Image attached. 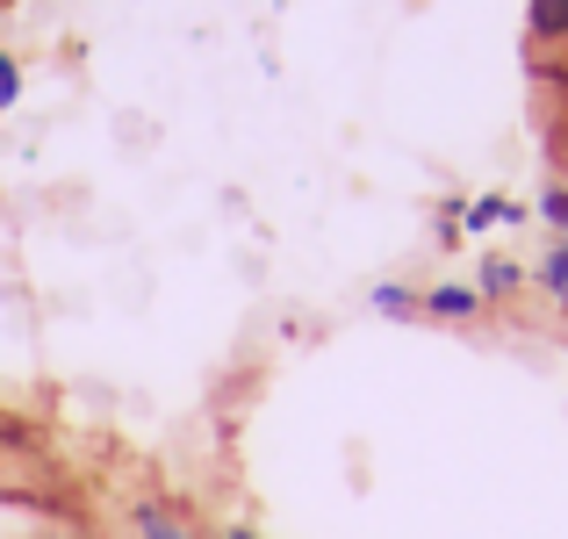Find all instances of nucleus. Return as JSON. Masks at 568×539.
I'll use <instances>...</instances> for the list:
<instances>
[{
  "instance_id": "7ed1b4c3",
  "label": "nucleus",
  "mask_w": 568,
  "mask_h": 539,
  "mask_svg": "<svg viewBox=\"0 0 568 539\" xmlns=\"http://www.w3.org/2000/svg\"><path fill=\"white\" fill-rule=\"evenodd\" d=\"M532 43H568V0H532Z\"/></svg>"
},
{
  "instance_id": "0eeeda50",
  "label": "nucleus",
  "mask_w": 568,
  "mask_h": 539,
  "mask_svg": "<svg viewBox=\"0 0 568 539\" xmlns=\"http://www.w3.org/2000/svg\"><path fill=\"white\" fill-rule=\"evenodd\" d=\"M540 281H547L555 295H568V237H561V245H555V252L540 260Z\"/></svg>"
},
{
  "instance_id": "9d476101",
  "label": "nucleus",
  "mask_w": 568,
  "mask_h": 539,
  "mask_svg": "<svg viewBox=\"0 0 568 539\" xmlns=\"http://www.w3.org/2000/svg\"><path fill=\"white\" fill-rule=\"evenodd\" d=\"M0 446H29V431H22V425H14V417H8V410H0Z\"/></svg>"
},
{
  "instance_id": "1a4fd4ad",
  "label": "nucleus",
  "mask_w": 568,
  "mask_h": 539,
  "mask_svg": "<svg viewBox=\"0 0 568 539\" xmlns=\"http://www.w3.org/2000/svg\"><path fill=\"white\" fill-rule=\"evenodd\" d=\"M540 216H547V223H555V231L568 237V187H547V194H540Z\"/></svg>"
},
{
  "instance_id": "f03ea898",
  "label": "nucleus",
  "mask_w": 568,
  "mask_h": 539,
  "mask_svg": "<svg viewBox=\"0 0 568 539\" xmlns=\"http://www.w3.org/2000/svg\"><path fill=\"white\" fill-rule=\"evenodd\" d=\"M138 539H194V526L173 504H138Z\"/></svg>"
},
{
  "instance_id": "9b49d317",
  "label": "nucleus",
  "mask_w": 568,
  "mask_h": 539,
  "mask_svg": "<svg viewBox=\"0 0 568 539\" xmlns=\"http://www.w3.org/2000/svg\"><path fill=\"white\" fill-rule=\"evenodd\" d=\"M216 539H260V532H245V526H231V532H216Z\"/></svg>"
},
{
  "instance_id": "423d86ee",
  "label": "nucleus",
  "mask_w": 568,
  "mask_h": 539,
  "mask_svg": "<svg viewBox=\"0 0 568 539\" xmlns=\"http://www.w3.org/2000/svg\"><path fill=\"white\" fill-rule=\"evenodd\" d=\"M375 309H382V317H417V295L396 288V281H382V288H375Z\"/></svg>"
},
{
  "instance_id": "6e6552de",
  "label": "nucleus",
  "mask_w": 568,
  "mask_h": 539,
  "mask_svg": "<svg viewBox=\"0 0 568 539\" xmlns=\"http://www.w3.org/2000/svg\"><path fill=\"white\" fill-rule=\"evenodd\" d=\"M14 101H22V65L0 51V109H14Z\"/></svg>"
},
{
  "instance_id": "39448f33",
  "label": "nucleus",
  "mask_w": 568,
  "mask_h": 539,
  "mask_svg": "<svg viewBox=\"0 0 568 539\" xmlns=\"http://www.w3.org/2000/svg\"><path fill=\"white\" fill-rule=\"evenodd\" d=\"M511 216H518V209L504 202V194H483V202L468 209V231H489V223H511Z\"/></svg>"
},
{
  "instance_id": "20e7f679",
  "label": "nucleus",
  "mask_w": 568,
  "mask_h": 539,
  "mask_svg": "<svg viewBox=\"0 0 568 539\" xmlns=\"http://www.w3.org/2000/svg\"><path fill=\"white\" fill-rule=\"evenodd\" d=\"M518 288V266L511 260H483V281H475V295L483 303H497V295H511Z\"/></svg>"
},
{
  "instance_id": "f257e3e1",
  "label": "nucleus",
  "mask_w": 568,
  "mask_h": 539,
  "mask_svg": "<svg viewBox=\"0 0 568 539\" xmlns=\"http://www.w3.org/2000/svg\"><path fill=\"white\" fill-rule=\"evenodd\" d=\"M417 309H432V317H475V309H483V295H475V288H454V281H439V288H432V295H417Z\"/></svg>"
}]
</instances>
